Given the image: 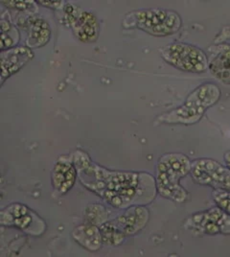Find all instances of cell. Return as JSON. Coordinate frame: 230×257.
I'll use <instances>...</instances> for the list:
<instances>
[{"instance_id":"6da1fadb","label":"cell","mask_w":230,"mask_h":257,"mask_svg":"<svg viewBox=\"0 0 230 257\" xmlns=\"http://www.w3.org/2000/svg\"><path fill=\"white\" fill-rule=\"evenodd\" d=\"M72 156L81 183L111 206L124 210L132 205H146L154 200L157 191L151 174L106 169L84 151H75Z\"/></svg>"},{"instance_id":"7a4b0ae2","label":"cell","mask_w":230,"mask_h":257,"mask_svg":"<svg viewBox=\"0 0 230 257\" xmlns=\"http://www.w3.org/2000/svg\"><path fill=\"white\" fill-rule=\"evenodd\" d=\"M192 161L181 153L162 155L155 167V186L157 194L162 198L177 204L185 203L189 194L180 184V180L191 171Z\"/></svg>"},{"instance_id":"3957f363","label":"cell","mask_w":230,"mask_h":257,"mask_svg":"<svg viewBox=\"0 0 230 257\" xmlns=\"http://www.w3.org/2000/svg\"><path fill=\"white\" fill-rule=\"evenodd\" d=\"M122 25L126 29H138L153 37H167L180 29V16L173 10L151 8L127 14Z\"/></svg>"},{"instance_id":"277c9868","label":"cell","mask_w":230,"mask_h":257,"mask_svg":"<svg viewBox=\"0 0 230 257\" xmlns=\"http://www.w3.org/2000/svg\"><path fill=\"white\" fill-rule=\"evenodd\" d=\"M160 55L167 64L190 73H203L208 70L206 53L197 46L184 43H173L162 47Z\"/></svg>"},{"instance_id":"5b68a950","label":"cell","mask_w":230,"mask_h":257,"mask_svg":"<svg viewBox=\"0 0 230 257\" xmlns=\"http://www.w3.org/2000/svg\"><path fill=\"white\" fill-rule=\"evenodd\" d=\"M183 226L194 235H229L230 216L216 205L191 215L185 220Z\"/></svg>"},{"instance_id":"8992f818","label":"cell","mask_w":230,"mask_h":257,"mask_svg":"<svg viewBox=\"0 0 230 257\" xmlns=\"http://www.w3.org/2000/svg\"><path fill=\"white\" fill-rule=\"evenodd\" d=\"M190 175L195 183L230 191V169L212 159L192 161Z\"/></svg>"},{"instance_id":"52a82bcc","label":"cell","mask_w":230,"mask_h":257,"mask_svg":"<svg viewBox=\"0 0 230 257\" xmlns=\"http://www.w3.org/2000/svg\"><path fill=\"white\" fill-rule=\"evenodd\" d=\"M0 223L6 226H16L31 235H41L45 230L44 220L34 213L25 204H10L0 212Z\"/></svg>"},{"instance_id":"ba28073f","label":"cell","mask_w":230,"mask_h":257,"mask_svg":"<svg viewBox=\"0 0 230 257\" xmlns=\"http://www.w3.org/2000/svg\"><path fill=\"white\" fill-rule=\"evenodd\" d=\"M20 28L26 32L25 46L30 49L41 48L49 43L51 28L44 19L37 14H28L18 19Z\"/></svg>"},{"instance_id":"9c48e42d","label":"cell","mask_w":230,"mask_h":257,"mask_svg":"<svg viewBox=\"0 0 230 257\" xmlns=\"http://www.w3.org/2000/svg\"><path fill=\"white\" fill-rule=\"evenodd\" d=\"M78 178L76 166L72 155H63L58 158L51 172V183L56 194L66 195L74 186Z\"/></svg>"},{"instance_id":"30bf717a","label":"cell","mask_w":230,"mask_h":257,"mask_svg":"<svg viewBox=\"0 0 230 257\" xmlns=\"http://www.w3.org/2000/svg\"><path fill=\"white\" fill-rule=\"evenodd\" d=\"M150 220V211L145 205H132L115 219L110 220L127 237L135 235L147 225Z\"/></svg>"},{"instance_id":"8fae6325","label":"cell","mask_w":230,"mask_h":257,"mask_svg":"<svg viewBox=\"0 0 230 257\" xmlns=\"http://www.w3.org/2000/svg\"><path fill=\"white\" fill-rule=\"evenodd\" d=\"M207 51L210 73L224 85H230V44L215 43Z\"/></svg>"},{"instance_id":"7c38bea8","label":"cell","mask_w":230,"mask_h":257,"mask_svg":"<svg viewBox=\"0 0 230 257\" xmlns=\"http://www.w3.org/2000/svg\"><path fill=\"white\" fill-rule=\"evenodd\" d=\"M33 58L32 49L27 46H17L1 51V85L6 79L19 72Z\"/></svg>"},{"instance_id":"4fadbf2b","label":"cell","mask_w":230,"mask_h":257,"mask_svg":"<svg viewBox=\"0 0 230 257\" xmlns=\"http://www.w3.org/2000/svg\"><path fill=\"white\" fill-rule=\"evenodd\" d=\"M205 109L183 103L181 106L158 115L154 120L155 125H193L203 117Z\"/></svg>"},{"instance_id":"5bb4252c","label":"cell","mask_w":230,"mask_h":257,"mask_svg":"<svg viewBox=\"0 0 230 257\" xmlns=\"http://www.w3.org/2000/svg\"><path fill=\"white\" fill-rule=\"evenodd\" d=\"M71 28L77 39L82 43H94L98 40L100 23L96 16L90 12H82Z\"/></svg>"},{"instance_id":"9a60e30c","label":"cell","mask_w":230,"mask_h":257,"mask_svg":"<svg viewBox=\"0 0 230 257\" xmlns=\"http://www.w3.org/2000/svg\"><path fill=\"white\" fill-rule=\"evenodd\" d=\"M221 96L219 86L213 83H204L196 87L185 99V103L203 109L215 106Z\"/></svg>"},{"instance_id":"2e32d148","label":"cell","mask_w":230,"mask_h":257,"mask_svg":"<svg viewBox=\"0 0 230 257\" xmlns=\"http://www.w3.org/2000/svg\"><path fill=\"white\" fill-rule=\"evenodd\" d=\"M72 238L77 244L91 252L98 251L104 245L100 227L89 223L76 226L72 231Z\"/></svg>"},{"instance_id":"e0dca14e","label":"cell","mask_w":230,"mask_h":257,"mask_svg":"<svg viewBox=\"0 0 230 257\" xmlns=\"http://www.w3.org/2000/svg\"><path fill=\"white\" fill-rule=\"evenodd\" d=\"M21 40V34L18 27L11 22L1 17V51L17 47Z\"/></svg>"},{"instance_id":"ac0fdd59","label":"cell","mask_w":230,"mask_h":257,"mask_svg":"<svg viewBox=\"0 0 230 257\" xmlns=\"http://www.w3.org/2000/svg\"><path fill=\"white\" fill-rule=\"evenodd\" d=\"M109 217L110 210L103 204H88L84 210L85 223L97 225L99 227L109 221Z\"/></svg>"},{"instance_id":"d6986e66","label":"cell","mask_w":230,"mask_h":257,"mask_svg":"<svg viewBox=\"0 0 230 257\" xmlns=\"http://www.w3.org/2000/svg\"><path fill=\"white\" fill-rule=\"evenodd\" d=\"M100 231L102 234L103 244L108 246H120L127 238V236L113 225L111 221H108L101 225Z\"/></svg>"},{"instance_id":"ffe728a7","label":"cell","mask_w":230,"mask_h":257,"mask_svg":"<svg viewBox=\"0 0 230 257\" xmlns=\"http://www.w3.org/2000/svg\"><path fill=\"white\" fill-rule=\"evenodd\" d=\"M1 4L5 5L7 8L19 12H23L27 14H37L38 6L36 1H26V0H8V1H1Z\"/></svg>"},{"instance_id":"44dd1931","label":"cell","mask_w":230,"mask_h":257,"mask_svg":"<svg viewBox=\"0 0 230 257\" xmlns=\"http://www.w3.org/2000/svg\"><path fill=\"white\" fill-rule=\"evenodd\" d=\"M212 199L217 206L230 216V191L223 189H214Z\"/></svg>"},{"instance_id":"7402d4cb","label":"cell","mask_w":230,"mask_h":257,"mask_svg":"<svg viewBox=\"0 0 230 257\" xmlns=\"http://www.w3.org/2000/svg\"><path fill=\"white\" fill-rule=\"evenodd\" d=\"M230 41V25L223 26L215 38V43H226Z\"/></svg>"},{"instance_id":"603a6c76","label":"cell","mask_w":230,"mask_h":257,"mask_svg":"<svg viewBox=\"0 0 230 257\" xmlns=\"http://www.w3.org/2000/svg\"><path fill=\"white\" fill-rule=\"evenodd\" d=\"M66 1H37L38 4L43 5L44 7L52 10H62L66 4Z\"/></svg>"},{"instance_id":"cb8c5ba5","label":"cell","mask_w":230,"mask_h":257,"mask_svg":"<svg viewBox=\"0 0 230 257\" xmlns=\"http://www.w3.org/2000/svg\"><path fill=\"white\" fill-rule=\"evenodd\" d=\"M223 161H224V163H225V166L228 167L230 169V150L224 153Z\"/></svg>"}]
</instances>
